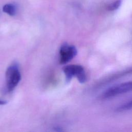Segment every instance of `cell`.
Wrapping results in <instances>:
<instances>
[{"label":"cell","instance_id":"cell-4","mask_svg":"<svg viewBox=\"0 0 132 132\" xmlns=\"http://www.w3.org/2000/svg\"><path fill=\"white\" fill-rule=\"evenodd\" d=\"M3 10L4 12L8 14L9 15L13 16L16 13V8L12 4H7L3 6Z\"/></svg>","mask_w":132,"mask_h":132},{"label":"cell","instance_id":"cell-3","mask_svg":"<svg viewBox=\"0 0 132 132\" xmlns=\"http://www.w3.org/2000/svg\"><path fill=\"white\" fill-rule=\"evenodd\" d=\"M77 53V49L74 45L63 43L59 50V62L61 64H64L71 60Z\"/></svg>","mask_w":132,"mask_h":132},{"label":"cell","instance_id":"cell-5","mask_svg":"<svg viewBox=\"0 0 132 132\" xmlns=\"http://www.w3.org/2000/svg\"><path fill=\"white\" fill-rule=\"evenodd\" d=\"M122 4V0H116L110 3L107 6V9L109 11H114L118 9Z\"/></svg>","mask_w":132,"mask_h":132},{"label":"cell","instance_id":"cell-1","mask_svg":"<svg viewBox=\"0 0 132 132\" xmlns=\"http://www.w3.org/2000/svg\"><path fill=\"white\" fill-rule=\"evenodd\" d=\"M66 81L69 82L73 77H76L80 83H85L87 76L82 66L78 64H70L63 68Z\"/></svg>","mask_w":132,"mask_h":132},{"label":"cell","instance_id":"cell-7","mask_svg":"<svg viewBox=\"0 0 132 132\" xmlns=\"http://www.w3.org/2000/svg\"><path fill=\"white\" fill-rule=\"evenodd\" d=\"M7 104V101L0 99V105H3Z\"/></svg>","mask_w":132,"mask_h":132},{"label":"cell","instance_id":"cell-6","mask_svg":"<svg viewBox=\"0 0 132 132\" xmlns=\"http://www.w3.org/2000/svg\"><path fill=\"white\" fill-rule=\"evenodd\" d=\"M132 108V100L122 105L121 106L118 107L116 110L117 111L119 112H121V111H125V110H129L130 109Z\"/></svg>","mask_w":132,"mask_h":132},{"label":"cell","instance_id":"cell-2","mask_svg":"<svg viewBox=\"0 0 132 132\" xmlns=\"http://www.w3.org/2000/svg\"><path fill=\"white\" fill-rule=\"evenodd\" d=\"M21 78V73L16 63L10 65L6 72L7 88L9 92L12 91L18 85Z\"/></svg>","mask_w":132,"mask_h":132}]
</instances>
